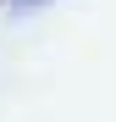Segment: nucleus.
<instances>
[{"mask_svg": "<svg viewBox=\"0 0 116 122\" xmlns=\"http://www.w3.org/2000/svg\"><path fill=\"white\" fill-rule=\"evenodd\" d=\"M17 6H50V0H17Z\"/></svg>", "mask_w": 116, "mask_h": 122, "instance_id": "obj_1", "label": "nucleus"}]
</instances>
